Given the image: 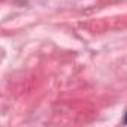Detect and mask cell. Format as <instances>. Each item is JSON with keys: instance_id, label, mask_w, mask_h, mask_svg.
I'll return each mask as SVG.
<instances>
[{"instance_id": "6da1fadb", "label": "cell", "mask_w": 127, "mask_h": 127, "mask_svg": "<svg viewBox=\"0 0 127 127\" xmlns=\"http://www.w3.org/2000/svg\"><path fill=\"white\" fill-rule=\"evenodd\" d=\"M126 124H127V114H126Z\"/></svg>"}]
</instances>
